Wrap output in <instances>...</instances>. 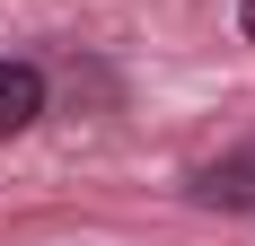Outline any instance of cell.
<instances>
[{
  "instance_id": "7a4b0ae2",
  "label": "cell",
  "mask_w": 255,
  "mask_h": 246,
  "mask_svg": "<svg viewBox=\"0 0 255 246\" xmlns=\"http://www.w3.org/2000/svg\"><path fill=\"white\" fill-rule=\"evenodd\" d=\"M35 115H44V71L26 53H0V141H18Z\"/></svg>"
},
{
  "instance_id": "3957f363",
  "label": "cell",
  "mask_w": 255,
  "mask_h": 246,
  "mask_svg": "<svg viewBox=\"0 0 255 246\" xmlns=\"http://www.w3.org/2000/svg\"><path fill=\"white\" fill-rule=\"evenodd\" d=\"M238 35H247V44H255V0H238Z\"/></svg>"
},
{
  "instance_id": "6da1fadb",
  "label": "cell",
  "mask_w": 255,
  "mask_h": 246,
  "mask_svg": "<svg viewBox=\"0 0 255 246\" xmlns=\"http://www.w3.org/2000/svg\"><path fill=\"white\" fill-rule=\"evenodd\" d=\"M185 194L211 202V211H255V141L220 149V158H203V167L185 176Z\"/></svg>"
}]
</instances>
